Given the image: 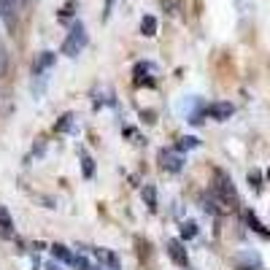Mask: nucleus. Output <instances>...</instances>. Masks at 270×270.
Instances as JSON below:
<instances>
[{
  "instance_id": "1",
  "label": "nucleus",
  "mask_w": 270,
  "mask_h": 270,
  "mask_svg": "<svg viewBox=\"0 0 270 270\" xmlns=\"http://www.w3.org/2000/svg\"><path fill=\"white\" fill-rule=\"evenodd\" d=\"M213 195H216V200L224 205V208H235L238 205V189L233 184V178L219 168L213 170Z\"/></svg>"
},
{
  "instance_id": "2",
  "label": "nucleus",
  "mask_w": 270,
  "mask_h": 270,
  "mask_svg": "<svg viewBox=\"0 0 270 270\" xmlns=\"http://www.w3.org/2000/svg\"><path fill=\"white\" fill-rule=\"evenodd\" d=\"M86 41H89V38H86L84 25H81V22H76V25L70 27L68 38L62 41V49H60V52L65 54V57H76V54H81V49L86 46Z\"/></svg>"
},
{
  "instance_id": "3",
  "label": "nucleus",
  "mask_w": 270,
  "mask_h": 270,
  "mask_svg": "<svg viewBox=\"0 0 270 270\" xmlns=\"http://www.w3.org/2000/svg\"><path fill=\"white\" fill-rule=\"evenodd\" d=\"M184 165H187L184 154L176 152V149H162V152H160V168H162V170L181 173V170H184Z\"/></svg>"
},
{
  "instance_id": "4",
  "label": "nucleus",
  "mask_w": 270,
  "mask_h": 270,
  "mask_svg": "<svg viewBox=\"0 0 270 270\" xmlns=\"http://www.w3.org/2000/svg\"><path fill=\"white\" fill-rule=\"evenodd\" d=\"M0 17H3L6 27H9V33H14V30H17V17H19L17 0H0Z\"/></svg>"
},
{
  "instance_id": "5",
  "label": "nucleus",
  "mask_w": 270,
  "mask_h": 270,
  "mask_svg": "<svg viewBox=\"0 0 270 270\" xmlns=\"http://www.w3.org/2000/svg\"><path fill=\"white\" fill-rule=\"evenodd\" d=\"M235 270H262V259L257 251H241L235 257Z\"/></svg>"
},
{
  "instance_id": "6",
  "label": "nucleus",
  "mask_w": 270,
  "mask_h": 270,
  "mask_svg": "<svg viewBox=\"0 0 270 270\" xmlns=\"http://www.w3.org/2000/svg\"><path fill=\"white\" fill-rule=\"evenodd\" d=\"M168 257L176 262L178 267H187L189 265V254L184 249V241H168Z\"/></svg>"
},
{
  "instance_id": "7",
  "label": "nucleus",
  "mask_w": 270,
  "mask_h": 270,
  "mask_svg": "<svg viewBox=\"0 0 270 270\" xmlns=\"http://www.w3.org/2000/svg\"><path fill=\"white\" fill-rule=\"evenodd\" d=\"M205 111H208L211 119H216V122H224V119H230V116L235 114V106H233V103H224V100H221V103H211V106L205 108Z\"/></svg>"
},
{
  "instance_id": "8",
  "label": "nucleus",
  "mask_w": 270,
  "mask_h": 270,
  "mask_svg": "<svg viewBox=\"0 0 270 270\" xmlns=\"http://www.w3.org/2000/svg\"><path fill=\"white\" fill-rule=\"evenodd\" d=\"M54 52H41L38 54V60L33 62V76H43L46 70H52L54 68Z\"/></svg>"
},
{
  "instance_id": "9",
  "label": "nucleus",
  "mask_w": 270,
  "mask_h": 270,
  "mask_svg": "<svg viewBox=\"0 0 270 270\" xmlns=\"http://www.w3.org/2000/svg\"><path fill=\"white\" fill-rule=\"evenodd\" d=\"M92 254H95V257H98L100 262H106V265L108 267H119V257H116V254L114 251H111V249H100V246H98V249H92Z\"/></svg>"
},
{
  "instance_id": "10",
  "label": "nucleus",
  "mask_w": 270,
  "mask_h": 270,
  "mask_svg": "<svg viewBox=\"0 0 270 270\" xmlns=\"http://www.w3.org/2000/svg\"><path fill=\"white\" fill-rule=\"evenodd\" d=\"M76 130V116L73 114H62L60 122L54 124V132H73Z\"/></svg>"
},
{
  "instance_id": "11",
  "label": "nucleus",
  "mask_w": 270,
  "mask_h": 270,
  "mask_svg": "<svg viewBox=\"0 0 270 270\" xmlns=\"http://www.w3.org/2000/svg\"><path fill=\"white\" fill-rule=\"evenodd\" d=\"M52 254H54L60 262H65V265H73V259H76V254H70L68 246H62V243H54V246H52Z\"/></svg>"
},
{
  "instance_id": "12",
  "label": "nucleus",
  "mask_w": 270,
  "mask_h": 270,
  "mask_svg": "<svg viewBox=\"0 0 270 270\" xmlns=\"http://www.w3.org/2000/svg\"><path fill=\"white\" fill-rule=\"evenodd\" d=\"M141 197H144V203L149 205V211H157V187L154 184H146L141 189Z\"/></svg>"
},
{
  "instance_id": "13",
  "label": "nucleus",
  "mask_w": 270,
  "mask_h": 270,
  "mask_svg": "<svg viewBox=\"0 0 270 270\" xmlns=\"http://www.w3.org/2000/svg\"><path fill=\"white\" fill-rule=\"evenodd\" d=\"M246 224H249V227L254 230V233H259V235H265V238H270V230H267L265 224H262V221H259L257 216H254V213H251V211H246Z\"/></svg>"
},
{
  "instance_id": "14",
  "label": "nucleus",
  "mask_w": 270,
  "mask_h": 270,
  "mask_svg": "<svg viewBox=\"0 0 270 270\" xmlns=\"http://www.w3.org/2000/svg\"><path fill=\"white\" fill-rule=\"evenodd\" d=\"M197 146H200V141H197L195 135H184V138H178L176 152H189V149H197Z\"/></svg>"
},
{
  "instance_id": "15",
  "label": "nucleus",
  "mask_w": 270,
  "mask_h": 270,
  "mask_svg": "<svg viewBox=\"0 0 270 270\" xmlns=\"http://www.w3.org/2000/svg\"><path fill=\"white\" fill-rule=\"evenodd\" d=\"M154 33H157V19L154 17H144V19H141V35L152 38Z\"/></svg>"
},
{
  "instance_id": "16",
  "label": "nucleus",
  "mask_w": 270,
  "mask_h": 270,
  "mask_svg": "<svg viewBox=\"0 0 270 270\" xmlns=\"http://www.w3.org/2000/svg\"><path fill=\"white\" fill-rule=\"evenodd\" d=\"M81 173H84V178H92L95 176V162H92V157L81 152Z\"/></svg>"
},
{
  "instance_id": "17",
  "label": "nucleus",
  "mask_w": 270,
  "mask_h": 270,
  "mask_svg": "<svg viewBox=\"0 0 270 270\" xmlns=\"http://www.w3.org/2000/svg\"><path fill=\"white\" fill-rule=\"evenodd\" d=\"M162 9H165V14L176 17V14H181V0H162Z\"/></svg>"
},
{
  "instance_id": "18",
  "label": "nucleus",
  "mask_w": 270,
  "mask_h": 270,
  "mask_svg": "<svg viewBox=\"0 0 270 270\" xmlns=\"http://www.w3.org/2000/svg\"><path fill=\"white\" fill-rule=\"evenodd\" d=\"M197 235V224L195 221H187L184 227H181V241H189V238H195Z\"/></svg>"
},
{
  "instance_id": "19",
  "label": "nucleus",
  "mask_w": 270,
  "mask_h": 270,
  "mask_svg": "<svg viewBox=\"0 0 270 270\" xmlns=\"http://www.w3.org/2000/svg\"><path fill=\"white\" fill-rule=\"evenodd\" d=\"M9 73V52H6V46L0 43V78Z\"/></svg>"
},
{
  "instance_id": "20",
  "label": "nucleus",
  "mask_w": 270,
  "mask_h": 270,
  "mask_svg": "<svg viewBox=\"0 0 270 270\" xmlns=\"http://www.w3.org/2000/svg\"><path fill=\"white\" fill-rule=\"evenodd\" d=\"M0 227H3V230H6V233H9V230L14 227V221H11V213H9V211H6V208H3V205H0Z\"/></svg>"
},
{
  "instance_id": "21",
  "label": "nucleus",
  "mask_w": 270,
  "mask_h": 270,
  "mask_svg": "<svg viewBox=\"0 0 270 270\" xmlns=\"http://www.w3.org/2000/svg\"><path fill=\"white\" fill-rule=\"evenodd\" d=\"M249 181H251V189H254V192H259V189H262V176H259V170H251V173H249Z\"/></svg>"
},
{
  "instance_id": "22",
  "label": "nucleus",
  "mask_w": 270,
  "mask_h": 270,
  "mask_svg": "<svg viewBox=\"0 0 270 270\" xmlns=\"http://www.w3.org/2000/svg\"><path fill=\"white\" fill-rule=\"evenodd\" d=\"M73 267L76 270H95V267H89V262H86L84 257H78V254H76V259H73Z\"/></svg>"
},
{
  "instance_id": "23",
  "label": "nucleus",
  "mask_w": 270,
  "mask_h": 270,
  "mask_svg": "<svg viewBox=\"0 0 270 270\" xmlns=\"http://www.w3.org/2000/svg\"><path fill=\"white\" fill-rule=\"evenodd\" d=\"M73 9H76V0H68L65 6H62V11H60V17L65 19V17H70V14H73Z\"/></svg>"
},
{
  "instance_id": "24",
  "label": "nucleus",
  "mask_w": 270,
  "mask_h": 270,
  "mask_svg": "<svg viewBox=\"0 0 270 270\" xmlns=\"http://www.w3.org/2000/svg\"><path fill=\"white\" fill-rule=\"evenodd\" d=\"M17 6H19V11H22V9L27 6V0H17Z\"/></svg>"
},
{
  "instance_id": "25",
  "label": "nucleus",
  "mask_w": 270,
  "mask_h": 270,
  "mask_svg": "<svg viewBox=\"0 0 270 270\" xmlns=\"http://www.w3.org/2000/svg\"><path fill=\"white\" fill-rule=\"evenodd\" d=\"M46 270H57V267H54V265H49V267H46Z\"/></svg>"
},
{
  "instance_id": "26",
  "label": "nucleus",
  "mask_w": 270,
  "mask_h": 270,
  "mask_svg": "<svg viewBox=\"0 0 270 270\" xmlns=\"http://www.w3.org/2000/svg\"><path fill=\"white\" fill-rule=\"evenodd\" d=\"M267 178H270V170H267Z\"/></svg>"
}]
</instances>
